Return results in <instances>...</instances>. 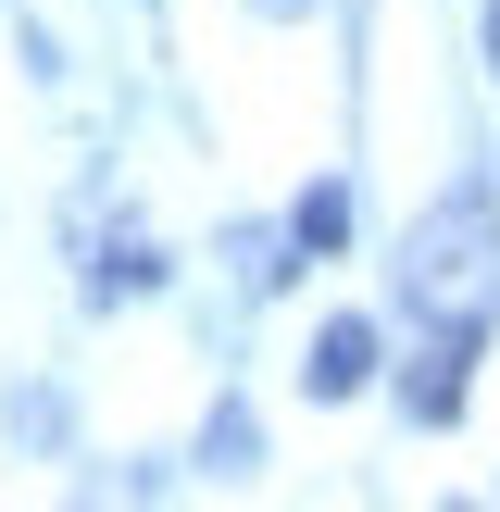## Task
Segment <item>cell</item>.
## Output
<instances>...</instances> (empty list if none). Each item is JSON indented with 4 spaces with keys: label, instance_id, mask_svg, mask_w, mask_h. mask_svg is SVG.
Wrapping results in <instances>:
<instances>
[{
    "label": "cell",
    "instance_id": "7a4b0ae2",
    "mask_svg": "<svg viewBox=\"0 0 500 512\" xmlns=\"http://www.w3.org/2000/svg\"><path fill=\"white\" fill-rule=\"evenodd\" d=\"M300 388H313V400H363V388H375V325L338 313V325L313 338V363H300Z\"/></svg>",
    "mask_w": 500,
    "mask_h": 512
},
{
    "label": "cell",
    "instance_id": "3957f363",
    "mask_svg": "<svg viewBox=\"0 0 500 512\" xmlns=\"http://www.w3.org/2000/svg\"><path fill=\"white\" fill-rule=\"evenodd\" d=\"M463 363H475V338H438V325H425V363L400 375V413H413V425H450V413H463Z\"/></svg>",
    "mask_w": 500,
    "mask_h": 512
},
{
    "label": "cell",
    "instance_id": "6da1fadb",
    "mask_svg": "<svg viewBox=\"0 0 500 512\" xmlns=\"http://www.w3.org/2000/svg\"><path fill=\"white\" fill-rule=\"evenodd\" d=\"M400 300H413L438 338H488V313H500V213L488 200H438V213L413 225Z\"/></svg>",
    "mask_w": 500,
    "mask_h": 512
},
{
    "label": "cell",
    "instance_id": "8992f818",
    "mask_svg": "<svg viewBox=\"0 0 500 512\" xmlns=\"http://www.w3.org/2000/svg\"><path fill=\"white\" fill-rule=\"evenodd\" d=\"M200 463H213V475H250V463H263V425H250V413H213V438H200Z\"/></svg>",
    "mask_w": 500,
    "mask_h": 512
},
{
    "label": "cell",
    "instance_id": "5b68a950",
    "mask_svg": "<svg viewBox=\"0 0 500 512\" xmlns=\"http://www.w3.org/2000/svg\"><path fill=\"white\" fill-rule=\"evenodd\" d=\"M288 238H300V250H338V238H350V188H300Z\"/></svg>",
    "mask_w": 500,
    "mask_h": 512
},
{
    "label": "cell",
    "instance_id": "52a82bcc",
    "mask_svg": "<svg viewBox=\"0 0 500 512\" xmlns=\"http://www.w3.org/2000/svg\"><path fill=\"white\" fill-rule=\"evenodd\" d=\"M488 75H500V0H488Z\"/></svg>",
    "mask_w": 500,
    "mask_h": 512
},
{
    "label": "cell",
    "instance_id": "277c9868",
    "mask_svg": "<svg viewBox=\"0 0 500 512\" xmlns=\"http://www.w3.org/2000/svg\"><path fill=\"white\" fill-rule=\"evenodd\" d=\"M88 288H100V300H125V288H163V250H150L138 225H125V238L100 250V275H88Z\"/></svg>",
    "mask_w": 500,
    "mask_h": 512
}]
</instances>
